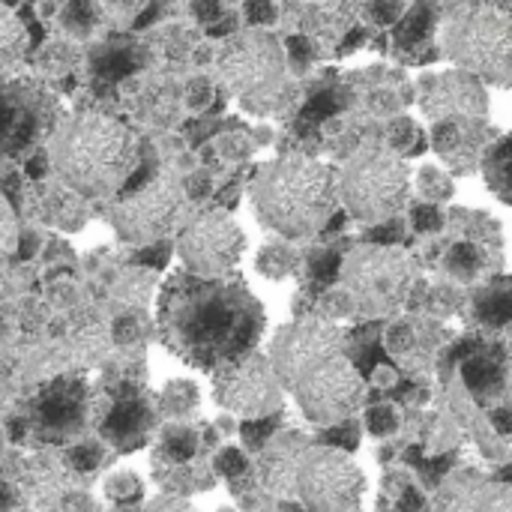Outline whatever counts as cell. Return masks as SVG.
I'll return each mask as SVG.
<instances>
[{
  "mask_svg": "<svg viewBox=\"0 0 512 512\" xmlns=\"http://www.w3.org/2000/svg\"><path fill=\"white\" fill-rule=\"evenodd\" d=\"M396 510L423 512L426 510V498H423V492H417L414 486H405V489H402V495H399V501H396Z\"/></svg>",
  "mask_w": 512,
  "mask_h": 512,
  "instance_id": "bcb514c9",
  "label": "cell"
},
{
  "mask_svg": "<svg viewBox=\"0 0 512 512\" xmlns=\"http://www.w3.org/2000/svg\"><path fill=\"white\" fill-rule=\"evenodd\" d=\"M168 258H171V249H168L165 243L144 246V249L135 255V261H138V264H144V267H165V264H168Z\"/></svg>",
  "mask_w": 512,
  "mask_h": 512,
  "instance_id": "f6af8a7d",
  "label": "cell"
},
{
  "mask_svg": "<svg viewBox=\"0 0 512 512\" xmlns=\"http://www.w3.org/2000/svg\"><path fill=\"white\" fill-rule=\"evenodd\" d=\"M438 3H444V6H459V3H465V0H438Z\"/></svg>",
  "mask_w": 512,
  "mask_h": 512,
  "instance_id": "db71d44e",
  "label": "cell"
},
{
  "mask_svg": "<svg viewBox=\"0 0 512 512\" xmlns=\"http://www.w3.org/2000/svg\"><path fill=\"white\" fill-rule=\"evenodd\" d=\"M102 462H105V447H102L99 441L75 444V447H69V453H66V465H69L75 474H93Z\"/></svg>",
  "mask_w": 512,
  "mask_h": 512,
  "instance_id": "f1b7e54d",
  "label": "cell"
},
{
  "mask_svg": "<svg viewBox=\"0 0 512 512\" xmlns=\"http://www.w3.org/2000/svg\"><path fill=\"white\" fill-rule=\"evenodd\" d=\"M402 12H405L402 0H372V3H369V18H372L375 24H381V27L396 24V21L402 18Z\"/></svg>",
  "mask_w": 512,
  "mask_h": 512,
  "instance_id": "60d3db41",
  "label": "cell"
},
{
  "mask_svg": "<svg viewBox=\"0 0 512 512\" xmlns=\"http://www.w3.org/2000/svg\"><path fill=\"white\" fill-rule=\"evenodd\" d=\"M33 249H36V237H21V243H18V255L21 258H27V255H33Z\"/></svg>",
  "mask_w": 512,
  "mask_h": 512,
  "instance_id": "f5cc1de1",
  "label": "cell"
},
{
  "mask_svg": "<svg viewBox=\"0 0 512 512\" xmlns=\"http://www.w3.org/2000/svg\"><path fill=\"white\" fill-rule=\"evenodd\" d=\"M363 489V471L342 450L315 447L297 465L294 495L306 512H357Z\"/></svg>",
  "mask_w": 512,
  "mask_h": 512,
  "instance_id": "ba28073f",
  "label": "cell"
},
{
  "mask_svg": "<svg viewBox=\"0 0 512 512\" xmlns=\"http://www.w3.org/2000/svg\"><path fill=\"white\" fill-rule=\"evenodd\" d=\"M450 270L459 273L462 279H471L480 270V252H477V246H471V243L456 246L453 255H450Z\"/></svg>",
  "mask_w": 512,
  "mask_h": 512,
  "instance_id": "f35d334b",
  "label": "cell"
},
{
  "mask_svg": "<svg viewBox=\"0 0 512 512\" xmlns=\"http://www.w3.org/2000/svg\"><path fill=\"white\" fill-rule=\"evenodd\" d=\"M438 117H450V114H483L486 102L480 87L474 84V78H444L438 87Z\"/></svg>",
  "mask_w": 512,
  "mask_h": 512,
  "instance_id": "ffe728a7",
  "label": "cell"
},
{
  "mask_svg": "<svg viewBox=\"0 0 512 512\" xmlns=\"http://www.w3.org/2000/svg\"><path fill=\"white\" fill-rule=\"evenodd\" d=\"M390 141H393V150H399V153H420L423 150L420 129L411 120H396L390 129Z\"/></svg>",
  "mask_w": 512,
  "mask_h": 512,
  "instance_id": "74e56055",
  "label": "cell"
},
{
  "mask_svg": "<svg viewBox=\"0 0 512 512\" xmlns=\"http://www.w3.org/2000/svg\"><path fill=\"white\" fill-rule=\"evenodd\" d=\"M417 192L426 198V201H447L453 195V183L450 177L441 171V168H432L426 165L417 177Z\"/></svg>",
  "mask_w": 512,
  "mask_h": 512,
  "instance_id": "4dcf8cb0",
  "label": "cell"
},
{
  "mask_svg": "<svg viewBox=\"0 0 512 512\" xmlns=\"http://www.w3.org/2000/svg\"><path fill=\"white\" fill-rule=\"evenodd\" d=\"M336 192L348 216L381 225L393 219L411 192V171L408 165L387 150H363L336 177Z\"/></svg>",
  "mask_w": 512,
  "mask_h": 512,
  "instance_id": "5b68a950",
  "label": "cell"
},
{
  "mask_svg": "<svg viewBox=\"0 0 512 512\" xmlns=\"http://www.w3.org/2000/svg\"><path fill=\"white\" fill-rule=\"evenodd\" d=\"M153 420H156L153 405L144 396L132 393V396L117 399L111 408L102 411L99 432L120 453H132V450H138V447L147 444V435L153 429Z\"/></svg>",
  "mask_w": 512,
  "mask_h": 512,
  "instance_id": "2e32d148",
  "label": "cell"
},
{
  "mask_svg": "<svg viewBox=\"0 0 512 512\" xmlns=\"http://www.w3.org/2000/svg\"><path fill=\"white\" fill-rule=\"evenodd\" d=\"M213 471H216L219 477H225V480L237 483V480H246V474H249V459H246V453H243V450H237V447H225V450H219V453H216V459H213Z\"/></svg>",
  "mask_w": 512,
  "mask_h": 512,
  "instance_id": "1f68e13d",
  "label": "cell"
},
{
  "mask_svg": "<svg viewBox=\"0 0 512 512\" xmlns=\"http://www.w3.org/2000/svg\"><path fill=\"white\" fill-rule=\"evenodd\" d=\"M213 441V435H201L189 423H171L162 429L159 444L153 450V477L162 489L174 495H192L213 486V474L204 465L201 453Z\"/></svg>",
  "mask_w": 512,
  "mask_h": 512,
  "instance_id": "4fadbf2b",
  "label": "cell"
},
{
  "mask_svg": "<svg viewBox=\"0 0 512 512\" xmlns=\"http://www.w3.org/2000/svg\"><path fill=\"white\" fill-rule=\"evenodd\" d=\"M480 489L468 483H447L438 495V512H474Z\"/></svg>",
  "mask_w": 512,
  "mask_h": 512,
  "instance_id": "4316f807",
  "label": "cell"
},
{
  "mask_svg": "<svg viewBox=\"0 0 512 512\" xmlns=\"http://www.w3.org/2000/svg\"><path fill=\"white\" fill-rule=\"evenodd\" d=\"M90 420H99L96 417V399L84 384H75V381L51 387L36 405L39 429L54 435V438L81 435V429H87Z\"/></svg>",
  "mask_w": 512,
  "mask_h": 512,
  "instance_id": "9a60e30c",
  "label": "cell"
},
{
  "mask_svg": "<svg viewBox=\"0 0 512 512\" xmlns=\"http://www.w3.org/2000/svg\"><path fill=\"white\" fill-rule=\"evenodd\" d=\"M474 512H512V486L510 483H492L480 489Z\"/></svg>",
  "mask_w": 512,
  "mask_h": 512,
  "instance_id": "836d02e7",
  "label": "cell"
},
{
  "mask_svg": "<svg viewBox=\"0 0 512 512\" xmlns=\"http://www.w3.org/2000/svg\"><path fill=\"white\" fill-rule=\"evenodd\" d=\"M135 66H138V57L129 45H105L93 60V72L108 81H117V78L135 72Z\"/></svg>",
  "mask_w": 512,
  "mask_h": 512,
  "instance_id": "cb8c5ba5",
  "label": "cell"
},
{
  "mask_svg": "<svg viewBox=\"0 0 512 512\" xmlns=\"http://www.w3.org/2000/svg\"><path fill=\"white\" fill-rule=\"evenodd\" d=\"M90 3L108 21H129V18H138L150 0H90Z\"/></svg>",
  "mask_w": 512,
  "mask_h": 512,
  "instance_id": "d590c367",
  "label": "cell"
},
{
  "mask_svg": "<svg viewBox=\"0 0 512 512\" xmlns=\"http://www.w3.org/2000/svg\"><path fill=\"white\" fill-rule=\"evenodd\" d=\"M342 264H345V261H342V255H339V252L321 249V252H315V255L309 258V279H312V282L327 285V282H333V279L339 276Z\"/></svg>",
  "mask_w": 512,
  "mask_h": 512,
  "instance_id": "e575fe53",
  "label": "cell"
},
{
  "mask_svg": "<svg viewBox=\"0 0 512 512\" xmlns=\"http://www.w3.org/2000/svg\"><path fill=\"white\" fill-rule=\"evenodd\" d=\"M483 171H486L489 189H492L501 201L512 204V135L501 138L495 147H489L486 162H483Z\"/></svg>",
  "mask_w": 512,
  "mask_h": 512,
  "instance_id": "44dd1931",
  "label": "cell"
},
{
  "mask_svg": "<svg viewBox=\"0 0 512 512\" xmlns=\"http://www.w3.org/2000/svg\"><path fill=\"white\" fill-rule=\"evenodd\" d=\"M315 54H318L315 39H309V36H303V33H297V36L288 39V57H291V63H294L297 69L309 66Z\"/></svg>",
  "mask_w": 512,
  "mask_h": 512,
  "instance_id": "ab89813d",
  "label": "cell"
},
{
  "mask_svg": "<svg viewBox=\"0 0 512 512\" xmlns=\"http://www.w3.org/2000/svg\"><path fill=\"white\" fill-rule=\"evenodd\" d=\"M282 512H306V510H294V507H282Z\"/></svg>",
  "mask_w": 512,
  "mask_h": 512,
  "instance_id": "11a10c76",
  "label": "cell"
},
{
  "mask_svg": "<svg viewBox=\"0 0 512 512\" xmlns=\"http://www.w3.org/2000/svg\"><path fill=\"white\" fill-rule=\"evenodd\" d=\"M369 237H372L375 243H396V240L402 237V225L393 222V219H387V222H381V228H375Z\"/></svg>",
  "mask_w": 512,
  "mask_h": 512,
  "instance_id": "c3c4849f",
  "label": "cell"
},
{
  "mask_svg": "<svg viewBox=\"0 0 512 512\" xmlns=\"http://www.w3.org/2000/svg\"><path fill=\"white\" fill-rule=\"evenodd\" d=\"M279 420H282V414L261 417V420H246V423L240 426L243 444H246L249 450H264V447L273 441V435H276V429H279Z\"/></svg>",
  "mask_w": 512,
  "mask_h": 512,
  "instance_id": "f546056e",
  "label": "cell"
},
{
  "mask_svg": "<svg viewBox=\"0 0 512 512\" xmlns=\"http://www.w3.org/2000/svg\"><path fill=\"white\" fill-rule=\"evenodd\" d=\"M252 201L258 219L276 234L288 240L315 237L336 213V174L315 159L285 156L258 174Z\"/></svg>",
  "mask_w": 512,
  "mask_h": 512,
  "instance_id": "277c9868",
  "label": "cell"
},
{
  "mask_svg": "<svg viewBox=\"0 0 512 512\" xmlns=\"http://www.w3.org/2000/svg\"><path fill=\"white\" fill-rule=\"evenodd\" d=\"M189 93H192V96H189V102H192L195 108H201V105L207 102V96H210V87H207V84H201V81H195Z\"/></svg>",
  "mask_w": 512,
  "mask_h": 512,
  "instance_id": "816d5d0a",
  "label": "cell"
},
{
  "mask_svg": "<svg viewBox=\"0 0 512 512\" xmlns=\"http://www.w3.org/2000/svg\"><path fill=\"white\" fill-rule=\"evenodd\" d=\"M399 411L393 408V405H372L369 411H366V429H369V435H375V438H390V435H396L399 432Z\"/></svg>",
  "mask_w": 512,
  "mask_h": 512,
  "instance_id": "d6a6232c",
  "label": "cell"
},
{
  "mask_svg": "<svg viewBox=\"0 0 512 512\" xmlns=\"http://www.w3.org/2000/svg\"><path fill=\"white\" fill-rule=\"evenodd\" d=\"M162 414L174 423H186V417L198 408V387L192 381H171L162 393Z\"/></svg>",
  "mask_w": 512,
  "mask_h": 512,
  "instance_id": "603a6c76",
  "label": "cell"
},
{
  "mask_svg": "<svg viewBox=\"0 0 512 512\" xmlns=\"http://www.w3.org/2000/svg\"><path fill=\"white\" fill-rule=\"evenodd\" d=\"M441 225H444V216H441L438 207H432V204L414 207V228L417 231H438Z\"/></svg>",
  "mask_w": 512,
  "mask_h": 512,
  "instance_id": "ee69618b",
  "label": "cell"
},
{
  "mask_svg": "<svg viewBox=\"0 0 512 512\" xmlns=\"http://www.w3.org/2000/svg\"><path fill=\"white\" fill-rule=\"evenodd\" d=\"M165 336L201 369H222L249 354L264 330L258 300L240 282L174 279L162 303Z\"/></svg>",
  "mask_w": 512,
  "mask_h": 512,
  "instance_id": "6da1fadb",
  "label": "cell"
},
{
  "mask_svg": "<svg viewBox=\"0 0 512 512\" xmlns=\"http://www.w3.org/2000/svg\"><path fill=\"white\" fill-rule=\"evenodd\" d=\"M444 45L468 75L492 84L512 81V15L471 9L447 27Z\"/></svg>",
  "mask_w": 512,
  "mask_h": 512,
  "instance_id": "8992f818",
  "label": "cell"
},
{
  "mask_svg": "<svg viewBox=\"0 0 512 512\" xmlns=\"http://www.w3.org/2000/svg\"><path fill=\"white\" fill-rule=\"evenodd\" d=\"M246 249V237L240 225L225 213H201L195 216L177 243V252L186 270L198 279H222L228 276Z\"/></svg>",
  "mask_w": 512,
  "mask_h": 512,
  "instance_id": "7c38bea8",
  "label": "cell"
},
{
  "mask_svg": "<svg viewBox=\"0 0 512 512\" xmlns=\"http://www.w3.org/2000/svg\"><path fill=\"white\" fill-rule=\"evenodd\" d=\"M192 12H195L198 21L213 24L222 15V0H192Z\"/></svg>",
  "mask_w": 512,
  "mask_h": 512,
  "instance_id": "7dc6e473",
  "label": "cell"
},
{
  "mask_svg": "<svg viewBox=\"0 0 512 512\" xmlns=\"http://www.w3.org/2000/svg\"><path fill=\"white\" fill-rule=\"evenodd\" d=\"M0 3H15V0H0Z\"/></svg>",
  "mask_w": 512,
  "mask_h": 512,
  "instance_id": "9f6ffc18",
  "label": "cell"
},
{
  "mask_svg": "<svg viewBox=\"0 0 512 512\" xmlns=\"http://www.w3.org/2000/svg\"><path fill=\"white\" fill-rule=\"evenodd\" d=\"M297 252L285 243H270L261 249L258 255V273L267 276V279H285L288 273L297 270Z\"/></svg>",
  "mask_w": 512,
  "mask_h": 512,
  "instance_id": "d4e9b609",
  "label": "cell"
},
{
  "mask_svg": "<svg viewBox=\"0 0 512 512\" xmlns=\"http://www.w3.org/2000/svg\"><path fill=\"white\" fill-rule=\"evenodd\" d=\"M36 135V111L15 90H0V150H21Z\"/></svg>",
  "mask_w": 512,
  "mask_h": 512,
  "instance_id": "d6986e66",
  "label": "cell"
},
{
  "mask_svg": "<svg viewBox=\"0 0 512 512\" xmlns=\"http://www.w3.org/2000/svg\"><path fill=\"white\" fill-rule=\"evenodd\" d=\"M27 30H24V21L18 18V15H12L3 3H0V72L3 69H9L18 57H21V51H24V45H27V36H24Z\"/></svg>",
  "mask_w": 512,
  "mask_h": 512,
  "instance_id": "7402d4cb",
  "label": "cell"
},
{
  "mask_svg": "<svg viewBox=\"0 0 512 512\" xmlns=\"http://www.w3.org/2000/svg\"><path fill=\"white\" fill-rule=\"evenodd\" d=\"M414 279V267L411 261L387 246H372V249H360L348 258L345 267V282H348V294L354 297L357 309L366 315H387L393 312Z\"/></svg>",
  "mask_w": 512,
  "mask_h": 512,
  "instance_id": "9c48e42d",
  "label": "cell"
},
{
  "mask_svg": "<svg viewBox=\"0 0 512 512\" xmlns=\"http://www.w3.org/2000/svg\"><path fill=\"white\" fill-rule=\"evenodd\" d=\"M99 18H102V15H99V9H96L90 0H72V3H66V9H63V15H60L63 27H66L72 36H87V33H93V27H96Z\"/></svg>",
  "mask_w": 512,
  "mask_h": 512,
  "instance_id": "484cf974",
  "label": "cell"
},
{
  "mask_svg": "<svg viewBox=\"0 0 512 512\" xmlns=\"http://www.w3.org/2000/svg\"><path fill=\"white\" fill-rule=\"evenodd\" d=\"M222 81L252 111H270L285 90V54L267 33L231 39L219 57Z\"/></svg>",
  "mask_w": 512,
  "mask_h": 512,
  "instance_id": "52a82bcc",
  "label": "cell"
},
{
  "mask_svg": "<svg viewBox=\"0 0 512 512\" xmlns=\"http://www.w3.org/2000/svg\"><path fill=\"white\" fill-rule=\"evenodd\" d=\"M321 441H324L327 447H333V450L351 453V450H357V444H360V429H357L354 420H345V423L330 426V429L321 435Z\"/></svg>",
  "mask_w": 512,
  "mask_h": 512,
  "instance_id": "8d00e7d4",
  "label": "cell"
},
{
  "mask_svg": "<svg viewBox=\"0 0 512 512\" xmlns=\"http://www.w3.org/2000/svg\"><path fill=\"white\" fill-rule=\"evenodd\" d=\"M273 369L318 426L351 420L363 402V378L348 360L345 336L333 324L300 321L273 339Z\"/></svg>",
  "mask_w": 512,
  "mask_h": 512,
  "instance_id": "7a4b0ae2",
  "label": "cell"
},
{
  "mask_svg": "<svg viewBox=\"0 0 512 512\" xmlns=\"http://www.w3.org/2000/svg\"><path fill=\"white\" fill-rule=\"evenodd\" d=\"M21 507V498L9 480H0V512H12Z\"/></svg>",
  "mask_w": 512,
  "mask_h": 512,
  "instance_id": "681fc988",
  "label": "cell"
},
{
  "mask_svg": "<svg viewBox=\"0 0 512 512\" xmlns=\"http://www.w3.org/2000/svg\"><path fill=\"white\" fill-rule=\"evenodd\" d=\"M303 36L309 39H339L348 36L351 15L345 0H288Z\"/></svg>",
  "mask_w": 512,
  "mask_h": 512,
  "instance_id": "ac0fdd59",
  "label": "cell"
},
{
  "mask_svg": "<svg viewBox=\"0 0 512 512\" xmlns=\"http://www.w3.org/2000/svg\"><path fill=\"white\" fill-rule=\"evenodd\" d=\"M306 453V444L300 438H279L264 447L261 462H258V477L261 486L270 495H294V480H297V465Z\"/></svg>",
  "mask_w": 512,
  "mask_h": 512,
  "instance_id": "e0dca14e",
  "label": "cell"
},
{
  "mask_svg": "<svg viewBox=\"0 0 512 512\" xmlns=\"http://www.w3.org/2000/svg\"><path fill=\"white\" fill-rule=\"evenodd\" d=\"M48 156L45 153H39V156H33L30 162H27V177H33V180H42L45 174H48Z\"/></svg>",
  "mask_w": 512,
  "mask_h": 512,
  "instance_id": "f907efd6",
  "label": "cell"
},
{
  "mask_svg": "<svg viewBox=\"0 0 512 512\" xmlns=\"http://www.w3.org/2000/svg\"><path fill=\"white\" fill-rule=\"evenodd\" d=\"M246 21L255 24V27L273 24V21H276V6H273V0H249V3H246Z\"/></svg>",
  "mask_w": 512,
  "mask_h": 512,
  "instance_id": "b9f144b4",
  "label": "cell"
},
{
  "mask_svg": "<svg viewBox=\"0 0 512 512\" xmlns=\"http://www.w3.org/2000/svg\"><path fill=\"white\" fill-rule=\"evenodd\" d=\"M183 213V192L168 177H150L132 192L120 195L114 207V228L129 243H159Z\"/></svg>",
  "mask_w": 512,
  "mask_h": 512,
  "instance_id": "8fae6325",
  "label": "cell"
},
{
  "mask_svg": "<svg viewBox=\"0 0 512 512\" xmlns=\"http://www.w3.org/2000/svg\"><path fill=\"white\" fill-rule=\"evenodd\" d=\"M51 162L60 180L84 198L120 192L138 168L135 135L105 114L69 120L51 141Z\"/></svg>",
  "mask_w": 512,
  "mask_h": 512,
  "instance_id": "3957f363",
  "label": "cell"
},
{
  "mask_svg": "<svg viewBox=\"0 0 512 512\" xmlns=\"http://www.w3.org/2000/svg\"><path fill=\"white\" fill-rule=\"evenodd\" d=\"M18 240V228H15V216L6 207V201L0 198V252H9Z\"/></svg>",
  "mask_w": 512,
  "mask_h": 512,
  "instance_id": "7bdbcfd3",
  "label": "cell"
},
{
  "mask_svg": "<svg viewBox=\"0 0 512 512\" xmlns=\"http://www.w3.org/2000/svg\"><path fill=\"white\" fill-rule=\"evenodd\" d=\"M72 474L75 471L66 465V459L36 453V456L15 462V474L9 483L15 486L21 504H27L30 510L45 512L66 501V495L72 492Z\"/></svg>",
  "mask_w": 512,
  "mask_h": 512,
  "instance_id": "5bb4252c",
  "label": "cell"
},
{
  "mask_svg": "<svg viewBox=\"0 0 512 512\" xmlns=\"http://www.w3.org/2000/svg\"><path fill=\"white\" fill-rule=\"evenodd\" d=\"M213 396L225 411L246 420H261L282 411V381L273 363L261 354H246L216 369Z\"/></svg>",
  "mask_w": 512,
  "mask_h": 512,
  "instance_id": "30bf717a",
  "label": "cell"
},
{
  "mask_svg": "<svg viewBox=\"0 0 512 512\" xmlns=\"http://www.w3.org/2000/svg\"><path fill=\"white\" fill-rule=\"evenodd\" d=\"M105 495H108V501H114V504H138V501H141V495H144V486H141L138 474H132V471H120V474L108 477V483H105Z\"/></svg>",
  "mask_w": 512,
  "mask_h": 512,
  "instance_id": "83f0119b",
  "label": "cell"
}]
</instances>
